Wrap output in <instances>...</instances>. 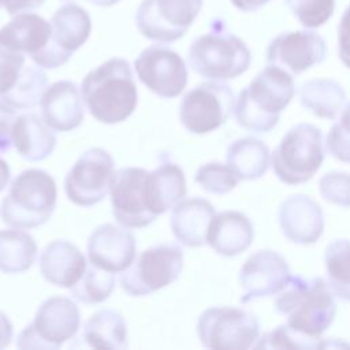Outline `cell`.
<instances>
[{"label":"cell","instance_id":"1","mask_svg":"<svg viewBox=\"0 0 350 350\" xmlns=\"http://www.w3.org/2000/svg\"><path fill=\"white\" fill-rule=\"evenodd\" d=\"M273 306L286 317V324L293 331L325 346L321 335L331 327L338 309L325 279L290 275L284 287L276 294Z\"/></svg>","mask_w":350,"mask_h":350},{"label":"cell","instance_id":"2","mask_svg":"<svg viewBox=\"0 0 350 350\" xmlns=\"http://www.w3.org/2000/svg\"><path fill=\"white\" fill-rule=\"evenodd\" d=\"M81 93L89 113L105 124L124 122L138 104L133 71L123 57H111L88 72Z\"/></svg>","mask_w":350,"mask_h":350},{"label":"cell","instance_id":"3","mask_svg":"<svg viewBox=\"0 0 350 350\" xmlns=\"http://www.w3.org/2000/svg\"><path fill=\"white\" fill-rule=\"evenodd\" d=\"M295 94L293 75L278 66L268 64L241 90L235 101L237 123L252 133H268L280 119Z\"/></svg>","mask_w":350,"mask_h":350},{"label":"cell","instance_id":"4","mask_svg":"<svg viewBox=\"0 0 350 350\" xmlns=\"http://www.w3.org/2000/svg\"><path fill=\"white\" fill-rule=\"evenodd\" d=\"M55 179L44 170L30 168L14 178L8 194L0 204L1 220L15 228L45 224L56 208Z\"/></svg>","mask_w":350,"mask_h":350},{"label":"cell","instance_id":"5","mask_svg":"<svg viewBox=\"0 0 350 350\" xmlns=\"http://www.w3.org/2000/svg\"><path fill=\"white\" fill-rule=\"evenodd\" d=\"M187 62L202 78L227 81L247 71L252 53L243 40L230 33L223 21L216 19L209 33L194 38L190 44Z\"/></svg>","mask_w":350,"mask_h":350},{"label":"cell","instance_id":"6","mask_svg":"<svg viewBox=\"0 0 350 350\" xmlns=\"http://www.w3.org/2000/svg\"><path fill=\"white\" fill-rule=\"evenodd\" d=\"M324 156L321 130L312 123H298L282 137L271 154V164L280 182L301 185L314 176Z\"/></svg>","mask_w":350,"mask_h":350},{"label":"cell","instance_id":"7","mask_svg":"<svg viewBox=\"0 0 350 350\" xmlns=\"http://www.w3.org/2000/svg\"><path fill=\"white\" fill-rule=\"evenodd\" d=\"M81 325L77 304L63 295L46 298L16 338L18 349L53 350L71 340Z\"/></svg>","mask_w":350,"mask_h":350},{"label":"cell","instance_id":"8","mask_svg":"<svg viewBox=\"0 0 350 350\" xmlns=\"http://www.w3.org/2000/svg\"><path fill=\"white\" fill-rule=\"evenodd\" d=\"M183 269V250L178 245L160 243L145 249L131 265L120 272L122 290L144 297L174 283Z\"/></svg>","mask_w":350,"mask_h":350},{"label":"cell","instance_id":"9","mask_svg":"<svg viewBox=\"0 0 350 350\" xmlns=\"http://www.w3.org/2000/svg\"><path fill=\"white\" fill-rule=\"evenodd\" d=\"M197 334L204 347L245 350L260 339V323L243 308L212 306L200 314Z\"/></svg>","mask_w":350,"mask_h":350},{"label":"cell","instance_id":"10","mask_svg":"<svg viewBox=\"0 0 350 350\" xmlns=\"http://www.w3.org/2000/svg\"><path fill=\"white\" fill-rule=\"evenodd\" d=\"M232 89L221 81L202 82L179 104V120L193 134H206L224 124L235 108Z\"/></svg>","mask_w":350,"mask_h":350},{"label":"cell","instance_id":"11","mask_svg":"<svg viewBox=\"0 0 350 350\" xmlns=\"http://www.w3.org/2000/svg\"><path fill=\"white\" fill-rule=\"evenodd\" d=\"M202 8V0H142L135 14L139 33L170 44L183 37Z\"/></svg>","mask_w":350,"mask_h":350},{"label":"cell","instance_id":"12","mask_svg":"<svg viewBox=\"0 0 350 350\" xmlns=\"http://www.w3.org/2000/svg\"><path fill=\"white\" fill-rule=\"evenodd\" d=\"M115 160L103 148L85 150L64 178L67 198L79 206H93L101 202L111 186Z\"/></svg>","mask_w":350,"mask_h":350},{"label":"cell","instance_id":"13","mask_svg":"<svg viewBox=\"0 0 350 350\" xmlns=\"http://www.w3.org/2000/svg\"><path fill=\"white\" fill-rule=\"evenodd\" d=\"M52 36L48 46L33 59L41 68H57L66 64L90 36L92 21L86 10L67 3L56 10L51 19Z\"/></svg>","mask_w":350,"mask_h":350},{"label":"cell","instance_id":"14","mask_svg":"<svg viewBox=\"0 0 350 350\" xmlns=\"http://www.w3.org/2000/svg\"><path fill=\"white\" fill-rule=\"evenodd\" d=\"M139 81L161 98L178 97L187 85V67L174 49L154 44L134 60Z\"/></svg>","mask_w":350,"mask_h":350},{"label":"cell","instance_id":"15","mask_svg":"<svg viewBox=\"0 0 350 350\" xmlns=\"http://www.w3.org/2000/svg\"><path fill=\"white\" fill-rule=\"evenodd\" d=\"M290 268L282 254L271 249L257 250L246 258L239 271L242 304L276 295L287 283Z\"/></svg>","mask_w":350,"mask_h":350},{"label":"cell","instance_id":"16","mask_svg":"<svg viewBox=\"0 0 350 350\" xmlns=\"http://www.w3.org/2000/svg\"><path fill=\"white\" fill-rule=\"evenodd\" d=\"M327 46L323 37L312 30L284 31L267 48V63L278 66L293 77L302 74L325 59Z\"/></svg>","mask_w":350,"mask_h":350},{"label":"cell","instance_id":"17","mask_svg":"<svg viewBox=\"0 0 350 350\" xmlns=\"http://www.w3.org/2000/svg\"><path fill=\"white\" fill-rule=\"evenodd\" d=\"M148 171L139 167H123L113 172L109 186L112 215L127 228H142L156 220L144 201V180Z\"/></svg>","mask_w":350,"mask_h":350},{"label":"cell","instance_id":"18","mask_svg":"<svg viewBox=\"0 0 350 350\" xmlns=\"http://www.w3.org/2000/svg\"><path fill=\"white\" fill-rule=\"evenodd\" d=\"M137 257V242L127 227L105 223L93 230L88 239V258L93 265L119 273Z\"/></svg>","mask_w":350,"mask_h":350},{"label":"cell","instance_id":"19","mask_svg":"<svg viewBox=\"0 0 350 350\" xmlns=\"http://www.w3.org/2000/svg\"><path fill=\"white\" fill-rule=\"evenodd\" d=\"M278 221L283 235L297 245H313L324 232L321 206L302 193L293 194L280 204Z\"/></svg>","mask_w":350,"mask_h":350},{"label":"cell","instance_id":"20","mask_svg":"<svg viewBox=\"0 0 350 350\" xmlns=\"http://www.w3.org/2000/svg\"><path fill=\"white\" fill-rule=\"evenodd\" d=\"M41 116L56 131L67 133L83 122V98L72 81H57L46 86L40 100Z\"/></svg>","mask_w":350,"mask_h":350},{"label":"cell","instance_id":"21","mask_svg":"<svg viewBox=\"0 0 350 350\" xmlns=\"http://www.w3.org/2000/svg\"><path fill=\"white\" fill-rule=\"evenodd\" d=\"M142 193L145 205L154 217L165 213L186 197L183 170L172 161L161 163L153 171H148Z\"/></svg>","mask_w":350,"mask_h":350},{"label":"cell","instance_id":"22","mask_svg":"<svg viewBox=\"0 0 350 350\" xmlns=\"http://www.w3.org/2000/svg\"><path fill=\"white\" fill-rule=\"evenodd\" d=\"M38 267L46 282L53 286L70 288L82 278L88 262L74 243L66 239H56L42 249Z\"/></svg>","mask_w":350,"mask_h":350},{"label":"cell","instance_id":"23","mask_svg":"<svg viewBox=\"0 0 350 350\" xmlns=\"http://www.w3.org/2000/svg\"><path fill=\"white\" fill-rule=\"evenodd\" d=\"M254 238L253 224L239 211H223L211 220L206 243L215 253L224 257H234L249 249Z\"/></svg>","mask_w":350,"mask_h":350},{"label":"cell","instance_id":"24","mask_svg":"<svg viewBox=\"0 0 350 350\" xmlns=\"http://www.w3.org/2000/svg\"><path fill=\"white\" fill-rule=\"evenodd\" d=\"M215 215V208L208 200L200 197L183 198L171 212L172 234L183 246H202L206 243L208 228Z\"/></svg>","mask_w":350,"mask_h":350},{"label":"cell","instance_id":"25","mask_svg":"<svg viewBox=\"0 0 350 350\" xmlns=\"http://www.w3.org/2000/svg\"><path fill=\"white\" fill-rule=\"evenodd\" d=\"M51 36V22L33 12L15 14L0 29V41L18 52L29 55L31 60L48 46Z\"/></svg>","mask_w":350,"mask_h":350},{"label":"cell","instance_id":"26","mask_svg":"<svg viewBox=\"0 0 350 350\" xmlns=\"http://www.w3.org/2000/svg\"><path fill=\"white\" fill-rule=\"evenodd\" d=\"M12 145L27 161H41L52 154L56 135L36 113L19 115L12 126Z\"/></svg>","mask_w":350,"mask_h":350},{"label":"cell","instance_id":"27","mask_svg":"<svg viewBox=\"0 0 350 350\" xmlns=\"http://www.w3.org/2000/svg\"><path fill=\"white\" fill-rule=\"evenodd\" d=\"M79 339L93 349L123 350L127 347V324L119 312L101 309L83 324Z\"/></svg>","mask_w":350,"mask_h":350},{"label":"cell","instance_id":"28","mask_svg":"<svg viewBox=\"0 0 350 350\" xmlns=\"http://www.w3.org/2000/svg\"><path fill=\"white\" fill-rule=\"evenodd\" d=\"M226 161L241 180H254L268 171L271 152L261 139L242 137L231 142L227 149Z\"/></svg>","mask_w":350,"mask_h":350},{"label":"cell","instance_id":"29","mask_svg":"<svg viewBox=\"0 0 350 350\" xmlns=\"http://www.w3.org/2000/svg\"><path fill=\"white\" fill-rule=\"evenodd\" d=\"M298 94L301 105L323 119H335L346 103V92L342 85L328 78L304 82L299 86Z\"/></svg>","mask_w":350,"mask_h":350},{"label":"cell","instance_id":"30","mask_svg":"<svg viewBox=\"0 0 350 350\" xmlns=\"http://www.w3.org/2000/svg\"><path fill=\"white\" fill-rule=\"evenodd\" d=\"M37 257V243L23 228L0 230V272L21 273L27 271Z\"/></svg>","mask_w":350,"mask_h":350},{"label":"cell","instance_id":"31","mask_svg":"<svg viewBox=\"0 0 350 350\" xmlns=\"http://www.w3.org/2000/svg\"><path fill=\"white\" fill-rule=\"evenodd\" d=\"M324 268L335 298L350 302V239H334L325 246Z\"/></svg>","mask_w":350,"mask_h":350},{"label":"cell","instance_id":"32","mask_svg":"<svg viewBox=\"0 0 350 350\" xmlns=\"http://www.w3.org/2000/svg\"><path fill=\"white\" fill-rule=\"evenodd\" d=\"M48 85L46 74L41 67L25 66L15 85L1 96L15 109H27L36 107Z\"/></svg>","mask_w":350,"mask_h":350},{"label":"cell","instance_id":"33","mask_svg":"<svg viewBox=\"0 0 350 350\" xmlns=\"http://www.w3.org/2000/svg\"><path fill=\"white\" fill-rule=\"evenodd\" d=\"M113 288V273L88 262L82 278L72 287H70V294L82 304L94 305L105 301L112 294Z\"/></svg>","mask_w":350,"mask_h":350},{"label":"cell","instance_id":"34","mask_svg":"<svg viewBox=\"0 0 350 350\" xmlns=\"http://www.w3.org/2000/svg\"><path fill=\"white\" fill-rule=\"evenodd\" d=\"M194 180L201 186L202 190L211 194L223 196L234 190L241 179L227 163L223 164L219 161H211L202 164L197 170Z\"/></svg>","mask_w":350,"mask_h":350},{"label":"cell","instance_id":"35","mask_svg":"<svg viewBox=\"0 0 350 350\" xmlns=\"http://www.w3.org/2000/svg\"><path fill=\"white\" fill-rule=\"evenodd\" d=\"M286 5L305 27L324 25L334 14L335 0H284Z\"/></svg>","mask_w":350,"mask_h":350},{"label":"cell","instance_id":"36","mask_svg":"<svg viewBox=\"0 0 350 350\" xmlns=\"http://www.w3.org/2000/svg\"><path fill=\"white\" fill-rule=\"evenodd\" d=\"M324 343L308 339L293 331L286 323L264 334L254 349H323Z\"/></svg>","mask_w":350,"mask_h":350},{"label":"cell","instance_id":"37","mask_svg":"<svg viewBox=\"0 0 350 350\" xmlns=\"http://www.w3.org/2000/svg\"><path fill=\"white\" fill-rule=\"evenodd\" d=\"M325 148L334 159L350 163V103L343 107L339 119L331 126Z\"/></svg>","mask_w":350,"mask_h":350},{"label":"cell","instance_id":"38","mask_svg":"<svg viewBox=\"0 0 350 350\" xmlns=\"http://www.w3.org/2000/svg\"><path fill=\"white\" fill-rule=\"evenodd\" d=\"M319 193L329 204L350 208V174L343 171L325 172L319 179Z\"/></svg>","mask_w":350,"mask_h":350},{"label":"cell","instance_id":"39","mask_svg":"<svg viewBox=\"0 0 350 350\" xmlns=\"http://www.w3.org/2000/svg\"><path fill=\"white\" fill-rule=\"evenodd\" d=\"M25 67V53L0 41V96L5 94L18 81Z\"/></svg>","mask_w":350,"mask_h":350},{"label":"cell","instance_id":"40","mask_svg":"<svg viewBox=\"0 0 350 350\" xmlns=\"http://www.w3.org/2000/svg\"><path fill=\"white\" fill-rule=\"evenodd\" d=\"M16 118V109L0 98V153L8 152L12 145V126Z\"/></svg>","mask_w":350,"mask_h":350},{"label":"cell","instance_id":"41","mask_svg":"<svg viewBox=\"0 0 350 350\" xmlns=\"http://www.w3.org/2000/svg\"><path fill=\"white\" fill-rule=\"evenodd\" d=\"M338 55L342 63L350 68V5L345 10L338 27Z\"/></svg>","mask_w":350,"mask_h":350},{"label":"cell","instance_id":"42","mask_svg":"<svg viewBox=\"0 0 350 350\" xmlns=\"http://www.w3.org/2000/svg\"><path fill=\"white\" fill-rule=\"evenodd\" d=\"M44 1L45 0H0V8H4L10 15H15L22 11L40 8Z\"/></svg>","mask_w":350,"mask_h":350},{"label":"cell","instance_id":"43","mask_svg":"<svg viewBox=\"0 0 350 350\" xmlns=\"http://www.w3.org/2000/svg\"><path fill=\"white\" fill-rule=\"evenodd\" d=\"M12 339V324L5 313L0 312V349L10 346Z\"/></svg>","mask_w":350,"mask_h":350},{"label":"cell","instance_id":"44","mask_svg":"<svg viewBox=\"0 0 350 350\" xmlns=\"http://www.w3.org/2000/svg\"><path fill=\"white\" fill-rule=\"evenodd\" d=\"M268 1L271 0H231V3L241 11L245 12H252V11H257L258 8H261L262 5H265Z\"/></svg>","mask_w":350,"mask_h":350},{"label":"cell","instance_id":"45","mask_svg":"<svg viewBox=\"0 0 350 350\" xmlns=\"http://www.w3.org/2000/svg\"><path fill=\"white\" fill-rule=\"evenodd\" d=\"M10 178H11L10 167H8L7 161L0 157V193H1V191L5 189V186L8 185Z\"/></svg>","mask_w":350,"mask_h":350},{"label":"cell","instance_id":"46","mask_svg":"<svg viewBox=\"0 0 350 350\" xmlns=\"http://www.w3.org/2000/svg\"><path fill=\"white\" fill-rule=\"evenodd\" d=\"M86 1H89L94 5H100V7H111V5L116 4L120 0H86Z\"/></svg>","mask_w":350,"mask_h":350}]
</instances>
